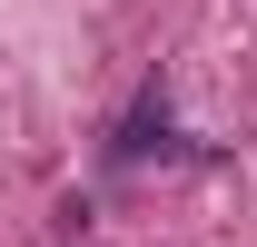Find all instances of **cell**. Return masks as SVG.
<instances>
[{
    "label": "cell",
    "instance_id": "6da1fadb",
    "mask_svg": "<svg viewBox=\"0 0 257 247\" xmlns=\"http://www.w3.org/2000/svg\"><path fill=\"white\" fill-rule=\"evenodd\" d=\"M168 149H178V139H168V99H159V79H149V89L128 99V119L109 129V158L139 168V158H168Z\"/></svg>",
    "mask_w": 257,
    "mask_h": 247
}]
</instances>
